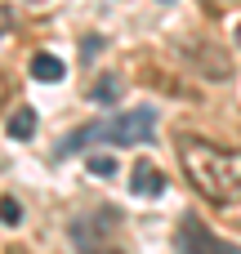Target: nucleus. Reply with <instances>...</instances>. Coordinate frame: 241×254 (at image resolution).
Instances as JSON below:
<instances>
[{
    "label": "nucleus",
    "mask_w": 241,
    "mask_h": 254,
    "mask_svg": "<svg viewBox=\"0 0 241 254\" xmlns=\"http://www.w3.org/2000/svg\"><path fill=\"white\" fill-rule=\"evenodd\" d=\"M31 76H36L40 85H54V80L67 76V67H63L58 54H36V58H31Z\"/></svg>",
    "instance_id": "obj_5"
},
{
    "label": "nucleus",
    "mask_w": 241,
    "mask_h": 254,
    "mask_svg": "<svg viewBox=\"0 0 241 254\" xmlns=\"http://www.w3.org/2000/svg\"><path fill=\"white\" fill-rule=\"evenodd\" d=\"M157 134V112L139 107V112H121L112 121H94V143H116V147H139L152 143Z\"/></svg>",
    "instance_id": "obj_2"
},
{
    "label": "nucleus",
    "mask_w": 241,
    "mask_h": 254,
    "mask_svg": "<svg viewBox=\"0 0 241 254\" xmlns=\"http://www.w3.org/2000/svg\"><path fill=\"white\" fill-rule=\"evenodd\" d=\"M85 254H121V250H98V246H94V250H85Z\"/></svg>",
    "instance_id": "obj_11"
},
{
    "label": "nucleus",
    "mask_w": 241,
    "mask_h": 254,
    "mask_svg": "<svg viewBox=\"0 0 241 254\" xmlns=\"http://www.w3.org/2000/svg\"><path fill=\"white\" fill-rule=\"evenodd\" d=\"M103 45H107L103 36H85V40H80V54H85V63H94V54H103Z\"/></svg>",
    "instance_id": "obj_10"
},
{
    "label": "nucleus",
    "mask_w": 241,
    "mask_h": 254,
    "mask_svg": "<svg viewBox=\"0 0 241 254\" xmlns=\"http://www.w3.org/2000/svg\"><path fill=\"white\" fill-rule=\"evenodd\" d=\"M36 125H40V116H36V107H18L13 116H9V138H18V143H27L31 134H36Z\"/></svg>",
    "instance_id": "obj_6"
},
{
    "label": "nucleus",
    "mask_w": 241,
    "mask_h": 254,
    "mask_svg": "<svg viewBox=\"0 0 241 254\" xmlns=\"http://www.w3.org/2000/svg\"><path fill=\"white\" fill-rule=\"evenodd\" d=\"M31 4H45V0H31Z\"/></svg>",
    "instance_id": "obj_14"
},
{
    "label": "nucleus",
    "mask_w": 241,
    "mask_h": 254,
    "mask_svg": "<svg viewBox=\"0 0 241 254\" xmlns=\"http://www.w3.org/2000/svg\"><path fill=\"white\" fill-rule=\"evenodd\" d=\"M85 170H89L94 179H112V174H116V161H112V156H89Z\"/></svg>",
    "instance_id": "obj_8"
},
{
    "label": "nucleus",
    "mask_w": 241,
    "mask_h": 254,
    "mask_svg": "<svg viewBox=\"0 0 241 254\" xmlns=\"http://www.w3.org/2000/svg\"><path fill=\"white\" fill-rule=\"evenodd\" d=\"M121 89H125V80H121V76H107V80L94 85V103H116Z\"/></svg>",
    "instance_id": "obj_7"
},
{
    "label": "nucleus",
    "mask_w": 241,
    "mask_h": 254,
    "mask_svg": "<svg viewBox=\"0 0 241 254\" xmlns=\"http://www.w3.org/2000/svg\"><path fill=\"white\" fill-rule=\"evenodd\" d=\"M130 188L139 192V196H148V201H157L161 192H165V174L152 165V161H134V170H130Z\"/></svg>",
    "instance_id": "obj_4"
},
{
    "label": "nucleus",
    "mask_w": 241,
    "mask_h": 254,
    "mask_svg": "<svg viewBox=\"0 0 241 254\" xmlns=\"http://www.w3.org/2000/svg\"><path fill=\"white\" fill-rule=\"evenodd\" d=\"M174 241H179V254H241V246L219 241V237H215V232H206L197 219H183V223H179V232H174Z\"/></svg>",
    "instance_id": "obj_3"
},
{
    "label": "nucleus",
    "mask_w": 241,
    "mask_h": 254,
    "mask_svg": "<svg viewBox=\"0 0 241 254\" xmlns=\"http://www.w3.org/2000/svg\"><path fill=\"white\" fill-rule=\"evenodd\" d=\"M179 165L206 201L241 205V152L237 147H219V143H206V138H183L179 143Z\"/></svg>",
    "instance_id": "obj_1"
},
{
    "label": "nucleus",
    "mask_w": 241,
    "mask_h": 254,
    "mask_svg": "<svg viewBox=\"0 0 241 254\" xmlns=\"http://www.w3.org/2000/svg\"><path fill=\"white\" fill-rule=\"evenodd\" d=\"M237 40H241V22H237Z\"/></svg>",
    "instance_id": "obj_12"
},
{
    "label": "nucleus",
    "mask_w": 241,
    "mask_h": 254,
    "mask_svg": "<svg viewBox=\"0 0 241 254\" xmlns=\"http://www.w3.org/2000/svg\"><path fill=\"white\" fill-rule=\"evenodd\" d=\"M161 4H174V0H161Z\"/></svg>",
    "instance_id": "obj_13"
},
{
    "label": "nucleus",
    "mask_w": 241,
    "mask_h": 254,
    "mask_svg": "<svg viewBox=\"0 0 241 254\" xmlns=\"http://www.w3.org/2000/svg\"><path fill=\"white\" fill-rule=\"evenodd\" d=\"M0 219H4L9 228H13L18 219H22V210H18V201H13V196H0Z\"/></svg>",
    "instance_id": "obj_9"
}]
</instances>
